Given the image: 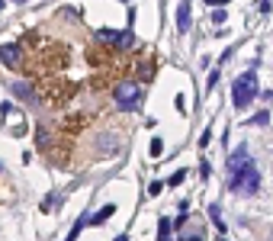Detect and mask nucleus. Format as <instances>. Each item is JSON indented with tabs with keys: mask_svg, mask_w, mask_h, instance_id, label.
<instances>
[{
	"mask_svg": "<svg viewBox=\"0 0 273 241\" xmlns=\"http://www.w3.org/2000/svg\"><path fill=\"white\" fill-rule=\"evenodd\" d=\"M254 96H257V74H254V65H251V71L238 74L235 84H231V103L238 109H248Z\"/></svg>",
	"mask_w": 273,
	"mask_h": 241,
	"instance_id": "obj_1",
	"label": "nucleus"
},
{
	"mask_svg": "<svg viewBox=\"0 0 273 241\" xmlns=\"http://www.w3.org/2000/svg\"><path fill=\"white\" fill-rule=\"evenodd\" d=\"M228 190L241 193V196H254V193L261 190V170H257V164L248 161V167L238 177H228Z\"/></svg>",
	"mask_w": 273,
	"mask_h": 241,
	"instance_id": "obj_2",
	"label": "nucleus"
},
{
	"mask_svg": "<svg viewBox=\"0 0 273 241\" xmlns=\"http://www.w3.org/2000/svg\"><path fill=\"white\" fill-rule=\"evenodd\" d=\"M141 93H145V87L138 84V80H122V84H116V106L119 109H135L141 103Z\"/></svg>",
	"mask_w": 273,
	"mask_h": 241,
	"instance_id": "obj_3",
	"label": "nucleus"
},
{
	"mask_svg": "<svg viewBox=\"0 0 273 241\" xmlns=\"http://www.w3.org/2000/svg\"><path fill=\"white\" fill-rule=\"evenodd\" d=\"M97 42H103L109 48H129L135 39H132V32H129V29H100L97 32Z\"/></svg>",
	"mask_w": 273,
	"mask_h": 241,
	"instance_id": "obj_4",
	"label": "nucleus"
},
{
	"mask_svg": "<svg viewBox=\"0 0 273 241\" xmlns=\"http://www.w3.org/2000/svg\"><path fill=\"white\" fill-rule=\"evenodd\" d=\"M248 161H251V158H248V145H238V148L228 155V161H225V170H228V177H238L244 167H248Z\"/></svg>",
	"mask_w": 273,
	"mask_h": 241,
	"instance_id": "obj_5",
	"label": "nucleus"
},
{
	"mask_svg": "<svg viewBox=\"0 0 273 241\" xmlns=\"http://www.w3.org/2000/svg\"><path fill=\"white\" fill-rule=\"evenodd\" d=\"M19 61H23V48H19L16 42H6V45H0V65H6V68H16Z\"/></svg>",
	"mask_w": 273,
	"mask_h": 241,
	"instance_id": "obj_6",
	"label": "nucleus"
},
{
	"mask_svg": "<svg viewBox=\"0 0 273 241\" xmlns=\"http://www.w3.org/2000/svg\"><path fill=\"white\" fill-rule=\"evenodd\" d=\"M10 90H13V96H19V100H26V103H32V100H36V93H32V87L26 84V80H13V84H10Z\"/></svg>",
	"mask_w": 273,
	"mask_h": 241,
	"instance_id": "obj_7",
	"label": "nucleus"
},
{
	"mask_svg": "<svg viewBox=\"0 0 273 241\" xmlns=\"http://www.w3.org/2000/svg\"><path fill=\"white\" fill-rule=\"evenodd\" d=\"M177 29L180 32L190 29V0H183V3L177 6Z\"/></svg>",
	"mask_w": 273,
	"mask_h": 241,
	"instance_id": "obj_8",
	"label": "nucleus"
},
{
	"mask_svg": "<svg viewBox=\"0 0 273 241\" xmlns=\"http://www.w3.org/2000/svg\"><path fill=\"white\" fill-rule=\"evenodd\" d=\"M180 241H206V238H203V229H187V225H183L180 229Z\"/></svg>",
	"mask_w": 273,
	"mask_h": 241,
	"instance_id": "obj_9",
	"label": "nucleus"
},
{
	"mask_svg": "<svg viewBox=\"0 0 273 241\" xmlns=\"http://www.w3.org/2000/svg\"><path fill=\"white\" fill-rule=\"evenodd\" d=\"M113 212H116V206H113V203H109V206H103V209H100V212H97V216H93V219H90V225H103V222H106V219H109V216H113Z\"/></svg>",
	"mask_w": 273,
	"mask_h": 241,
	"instance_id": "obj_10",
	"label": "nucleus"
},
{
	"mask_svg": "<svg viewBox=\"0 0 273 241\" xmlns=\"http://www.w3.org/2000/svg\"><path fill=\"white\" fill-rule=\"evenodd\" d=\"M209 216H212V222H215V229H218V235H225V222H222V209L212 203L209 206Z\"/></svg>",
	"mask_w": 273,
	"mask_h": 241,
	"instance_id": "obj_11",
	"label": "nucleus"
},
{
	"mask_svg": "<svg viewBox=\"0 0 273 241\" xmlns=\"http://www.w3.org/2000/svg\"><path fill=\"white\" fill-rule=\"evenodd\" d=\"M158 238L161 241H170V219L161 216V225H158Z\"/></svg>",
	"mask_w": 273,
	"mask_h": 241,
	"instance_id": "obj_12",
	"label": "nucleus"
},
{
	"mask_svg": "<svg viewBox=\"0 0 273 241\" xmlns=\"http://www.w3.org/2000/svg\"><path fill=\"white\" fill-rule=\"evenodd\" d=\"M116 148H119V145H116L113 135H100V151H106V155H109V151H116Z\"/></svg>",
	"mask_w": 273,
	"mask_h": 241,
	"instance_id": "obj_13",
	"label": "nucleus"
},
{
	"mask_svg": "<svg viewBox=\"0 0 273 241\" xmlns=\"http://www.w3.org/2000/svg\"><path fill=\"white\" fill-rule=\"evenodd\" d=\"M36 145H39V148H45V145H49V132H45V126L36 129Z\"/></svg>",
	"mask_w": 273,
	"mask_h": 241,
	"instance_id": "obj_14",
	"label": "nucleus"
},
{
	"mask_svg": "<svg viewBox=\"0 0 273 241\" xmlns=\"http://www.w3.org/2000/svg\"><path fill=\"white\" fill-rule=\"evenodd\" d=\"M183 177H187V174H183V170H177V174L170 177V187H180V183H183Z\"/></svg>",
	"mask_w": 273,
	"mask_h": 241,
	"instance_id": "obj_15",
	"label": "nucleus"
},
{
	"mask_svg": "<svg viewBox=\"0 0 273 241\" xmlns=\"http://www.w3.org/2000/svg\"><path fill=\"white\" fill-rule=\"evenodd\" d=\"M267 122H270L267 113H257V116H254V126H267Z\"/></svg>",
	"mask_w": 273,
	"mask_h": 241,
	"instance_id": "obj_16",
	"label": "nucleus"
},
{
	"mask_svg": "<svg viewBox=\"0 0 273 241\" xmlns=\"http://www.w3.org/2000/svg\"><path fill=\"white\" fill-rule=\"evenodd\" d=\"M200 177H203V180H209V161H200Z\"/></svg>",
	"mask_w": 273,
	"mask_h": 241,
	"instance_id": "obj_17",
	"label": "nucleus"
},
{
	"mask_svg": "<svg viewBox=\"0 0 273 241\" xmlns=\"http://www.w3.org/2000/svg\"><path fill=\"white\" fill-rule=\"evenodd\" d=\"M161 190H164V183H161V180H154V183H151V187H148V193H151V196H158V193H161Z\"/></svg>",
	"mask_w": 273,
	"mask_h": 241,
	"instance_id": "obj_18",
	"label": "nucleus"
},
{
	"mask_svg": "<svg viewBox=\"0 0 273 241\" xmlns=\"http://www.w3.org/2000/svg\"><path fill=\"white\" fill-rule=\"evenodd\" d=\"M161 151H164V145H161V139H154V142H151V155H161Z\"/></svg>",
	"mask_w": 273,
	"mask_h": 241,
	"instance_id": "obj_19",
	"label": "nucleus"
},
{
	"mask_svg": "<svg viewBox=\"0 0 273 241\" xmlns=\"http://www.w3.org/2000/svg\"><path fill=\"white\" fill-rule=\"evenodd\" d=\"M209 139H212V129H206V132L200 135V145H209Z\"/></svg>",
	"mask_w": 273,
	"mask_h": 241,
	"instance_id": "obj_20",
	"label": "nucleus"
},
{
	"mask_svg": "<svg viewBox=\"0 0 273 241\" xmlns=\"http://www.w3.org/2000/svg\"><path fill=\"white\" fill-rule=\"evenodd\" d=\"M206 3H212V6H225L228 0H206Z\"/></svg>",
	"mask_w": 273,
	"mask_h": 241,
	"instance_id": "obj_21",
	"label": "nucleus"
},
{
	"mask_svg": "<svg viewBox=\"0 0 273 241\" xmlns=\"http://www.w3.org/2000/svg\"><path fill=\"white\" fill-rule=\"evenodd\" d=\"M116 241H129V238H126V235H119V238H116Z\"/></svg>",
	"mask_w": 273,
	"mask_h": 241,
	"instance_id": "obj_22",
	"label": "nucleus"
},
{
	"mask_svg": "<svg viewBox=\"0 0 273 241\" xmlns=\"http://www.w3.org/2000/svg\"><path fill=\"white\" fill-rule=\"evenodd\" d=\"M3 3H6V0H0V10H3Z\"/></svg>",
	"mask_w": 273,
	"mask_h": 241,
	"instance_id": "obj_23",
	"label": "nucleus"
},
{
	"mask_svg": "<svg viewBox=\"0 0 273 241\" xmlns=\"http://www.w3.org/2000/svg\"><path fill=\"white\" fill-rule=\"evenodd\" d=\"M270 241H273V232H270Z\"/></svg>",
	"mask_w": 273,
	"mask_h": 241,
	"instance_id": "obj_24",
	"label": "nucleus"
},
{
	"mask_svg": "<svg viewBox=\"0 0 273 241\" xmlns=\"http://www.w3.org/2000/svg\"><path fill=\"white\" fill-rule=\"evenodd\" d=\"M16 3H23V0H16Z\"/></svg>",
	"mask_w": 273,
	"mask_h": 241,
	"instance_id": "obj_25",
	"label": "nucleus"
},
{
	"mask_svg": "<svg viewBox=\"0 0 273 241\" xmlns=\"http://www.w3.org/2000/svg\"><path fill=\"white\" fill-rule=\"evenodd\" d=\"M267 3H273V0H267Z\"/></svg>",
	"mask_w": 273,
	"mask_h": 241,
	"instance_id": "obj_26",
	"label": "nucleus"
},
{
	"mask_svg": "<svg viewBox=\"0 0 273 241\" xmlns=\"http://www.w3.org/2000/svg\"><path fill=\"white\" fill-rule=\"evenodd\" d=\"M270 100H273V93H270Z\"/></svg>",
	"mask_w": 273,
	"mask_h": 241,
	"instance_id": "obj_27",
	"label": "nucleus"
},
{
	"mask_svg": "<svg viewBox=\"0 0 273 241\" xmlns=\"http://www.w3.org/2000/svg\"><path fill=\"white\" fill-rule=\"evenodd\" d=\"M0 167H3V164H0Z\"/></svg>",
	"mask_w": 273,
	"mask_h": 241,
	"instance_id": "obj_28",
	"label": "nucleus"
}]
</instances>
